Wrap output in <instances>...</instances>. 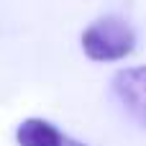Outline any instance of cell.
Segmentation results:
<instances>
[{"label":"cell","mask_w":146,"mask_h":146,"mask_svg":"<svg viewBox=\"0 0 146 146\" xmlns=\"http://www.w3.org/2000/svg\"><path fill=\"white\" fill-rule=\"evenodd\" d=\"M136 46V31L121 15H103L82 31V51L92 62L126 59Z\"/></svg>","instance_id":"obj_1"},{"label":"cell","mask_w":146,"mask_h":146,"mask_svg":"<svg viewBox=\"0 0 146 146\" xmlns=\"http://www.w3.org/2000/svg\"><path fill=\"white\" fill-rule=\"evenodd\" d=\"M113 92L126 113L146 128V64L121 69L113 77Z\"/></svg>","instance_id":"obj_2"},{"label":"cell","mask_w":146,"mask_h":146,"mask_svg":"<svg viewBox=\"0 0 146 146\" xmlns=\"http://www.w3.org/2000/svg\"><path fill=\"white\" fill-rule=\"evenodd\" d=\"M64 146H87V144H82V141H74V139H64Z\"/></svg>","instance_id":"obj_4"},{"label":"cell","mask_w":146,"mask_h":146,"mask_svg":"<svg viewBox=\"0 0 146 146\" xmlns=\"http://www.w3.org/2000/svg\"><path fill=\"white\" fill-rule=\"evenodd\" d=\"M15 141L18 146H64V136L54 123L44 118H28L18 126Z\"/></svg>","instance_id":"obj_3"}]
</instances>
